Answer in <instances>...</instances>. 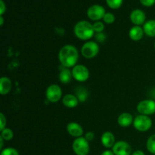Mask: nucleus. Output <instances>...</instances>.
I'll list each match as a JSON object with an SVG mask.
<instances>
[{
	"instance_id": "nucleus-1",
	"label": "nucleus",
	"mask_w": 155,
	"mask_h": 155,
	"mask_svg": "<svg viewBox=\"0 0 155 155\" xmlns=\"http://www.w3.org/2000/svg\"><path fill=\"white\" fill-rule=\"evenodd\" d=\"M78 59V50L74 45H65L59 50L58 60L64 68H73L77 64Z\"/></svg>"
},
{
	"instance_id": "nucleus-11",
	"label": "nucleus",
	"mask_w": 155,
	"mask_h": 155,
	"mask_svg": "<svg viewBox=\"0 0 155 155\" xmlns=\"http://www.w3.org/2000/svg\"><path fill=\"white\" fill-rule=\"evenodd\" d=\"M146 15L142 10L135 9L130 14V21L135 26H141L145 23Z\"/></svg>"
},
{
	"instance_id": "nucleus-20",
	"label": "nucleus",
	"mask_w": 155,
	"mask_h": 155,
	"mask_svg": "<svg viewBox=\"0 0 155 155\" xmlns=\"http://www.w3.org/2000/svg\"><path fill=\"white\" fill-rule=\"evenodd\" d=\"M76 96L77 97V98H78L80 102H84L87 99L89 94H88V92L84 87L79 86V87H77V90H76Z\"/></svg>"
},
{
	"instance_id": "nucleus-19",
	"label": "nucleus",
	"mask_w": 155,
	"mask_h": 155,
	"mask_svg": "<svg viewBox=\"0 0 155 155\" xmlns=\"http://www.w3.org/2000/svg\"><path fill=\"white\" fill-rule=\"evenodd\" d=\"M145 34L149 37H155V20L146 21L143 25Z\"/></svg>"
},
{
	"instance_id": "nucleus-3",
	"label": "nucleus",
	"mask_w": 155,
	"mask_h": 155,
	"mask_svg": "<svg viewBox=\"0 0 155 155\" xmlns=\"http://www.w3.org/2000/svg\"><path fill=\"white\" fill-rule=\"evenodd\" d=\"M133 127L139 132H146L152 127V120L149 116L139 114L134 118Z\"/></svg>"
},
{
	"instance_id": "nucleus-28",
	"label": "nucleus",
	"mask_w": 155,
	"mask_h": 155,
	"mask_svg": "<svg viewBox=\"0 0 155 155\" xmlns=\"http://www.w3.org/2000/svg\"><path fill=\"white\" fill-rule=\"evenodd\" d=\"M95 39L98 42H104L106 39V35L104 33H98L95 34Z\"/></svg>"
},
{
	"instance_id": "nucleus-25",
	"label": "nucleus",
	"mask_w": 155,
	"mask_h": 155,
	"mask_svg": "<svg viewBox=\"0 0 155 155\" xmlns=\"http://www.w3.org/2000/svg\"><path fill=\"white\" fill-rule=\"evenodd\" d=\"M103 21L105 24H111L115 21V16L114 15V14L110 13V12H107L103 18Z\"/></svg>"
},
{
	"instance_id": "nucleus-7",
	"label": "nucleus",
	"mask_w": 155,
	"mask_h": 155,
	"mask_svg": "<svg viewBox=\"0 0 155 155\" xmlns=\"http://www.w3.org/2000/svg\"><path fill=\"white\" fill-rule=\"evenodd\" d=\"M73 74V78L77 81L83 83L89 78V69L85 65L77 64L71 70Z\"/></svg>"
},
{
	"instance_id": "nucleus-10",
	"label": "nucleus",
	"mask_w": 155,
	"mask_h": 155,
	"mask_svg": "<svg viewBox=\"0 0 155 155\" xmlns=\"http://www.w3.org/2000/svg\"><path fill=\"white\" fill-rule=\"evenodd\" d=\"M114 155H132V148L128 142L119 141L112 148Z\"/></svg>"
},
{
	"instance_id": "nucleus-36",
	"label": "nucleus",
	"mask_w": 155,
	"mask_h": 155,
	"mask_svg": "<svg viewBox=\"0 0 155 155\" xmlns=\"http://www.w3.org/2000/svg\"><path fill=\"white\" fill-rule=\"evenodd\" d=\"M154 48H155V42H154Z\"/></svg>"
},
{
	"instance_id": "nucleus-14",
	"label": "nucleus",
	"mask_w": 155,
	"mask_h": 155,
	"mask_svg": "<svg viewBox=\"0 0 155 155\" xmlns=\"http://www.w3.org/2000/svg\"><path fill=\"white\" fill-rule=\"evenodd\" d=\"M101 142L103 146L106 148H113L114 144L116 143L115 142V136L111 132H104L101 136Z\"/></svg>"
},
{
	"instance_id": "nucleus-5",
	"label": "nucleus",
	"mask_w": 155,
	"mask_h": 155,
	"mask_svg": "<svg viewBox=\"0 0 155 155\" xmlns=\"http://www.w3.org/2000/svg\"><path fill=\"white\" fill-rule=\"evenodd\" d=\"M98 52H99V45L94 41H88L85 42L81 48V54L85 58H93L97 56Z\"/></svg>"
},
{
	"instance_id": "nucleus-9",
	"label": "nucleus",
	"mask_w": 155,
	"mask_h": 155,
	"mask_svg": "<svg viewBox=\"0 0 155 155\" xmlns=\"http://www.w3.org/2000/svg\"><path fill=\"white\" fill-rule=\"evenodd\" d=\"M105 13L104 8L100 5H93L87 10L88 18L93 21H99L101 19H103Z\"/></svg>"
},
{
	"instance_id": "nucleus-16",
	"label": "nucleus",
	"mask_w": 155,
	"mask_h": 155,
	"mask_svg": "<svg viewBox=\"0 0 155 155\" xmlns=\"http://www.w3.org/2000/svg\"><path fill=\"white\" fill-rule=\"evenodd\" d=\"M144 34H145V32H144L143 27H141L140 26H133L129 32L130 38L133 41L141 40L144 36Z\"/></svg>"
},
{
	"instance_id": "nucleus-13",
	"label": "nucleus",
	"mask_w": 155,
	"mask_h": 155,
	"mask_svg": "<svg viewBox=\"0 0 155 155\" xmlns=\"http://www.w3.org/2000/svg\"><path fill=\"white\" fill-rule=\"evenodd\" d=\"M133 115L128 112H124L119 115L117 118V123L120 127L123 128H127L130 127L133 124Z\"/></svg>"
},
{
	"instance_id": "nucleus-15",
	"label": "nucleus",
	"mask_w": 155,
	"mask_h": 155,
	"mask_svg": "<svg viewBox=\"0 0 155 155\" xmlns=\"http://www.w3.org/2000/svg\"><path fill=\"white\" fill-rule=\"evenodd\" d=\"M79 99L76 95L73 94H67L62 98V103L68 108H74L79 104Z\"/></svg>"
},
{
	"instance_id": "nucleus-22",
	"label": "nucleus",
	"mask_w": 155,
	"mask_h": 155,
	"mask_svg": "<svg viewBox=\"0 0 155 155\" xmlns=\"http://www.w3.org/2000/svg\"><path fill=\"white\" fill-rule=\"evenodd\" d=\"M1 136L5 141H11L14 138V133L10 128H5L1 131Z\"/></svg>"
},
{
	"instance_id": "nucleus-34",
	"label": "nucleus",
	"mask_w": 155,
	"mask_h": 155,
	"mask_svg": "<svg viewBox=\"0 0 155 155\" xmlns=\"http://www.w3.org/2000/svg\"><path fill=\"white\" fill-rule=\"evenodd\" d=\"M3 141H4V139L0 136V149L1 150H2L3 148Z\"/></svg>"
},
{
	"instance_id": "nucleus-8",
	"label": "nucleus",
	"mask_w": 155,
	"mask_h": 155,
	"mask_svg": "<svg viewBox=\"0 0 155 155\" xmlns=\"http://www.w3.org/2000/svg\"><path fill=\"white\" fill-rule=\"evenodd\" d=\"M137 110L140 114L150 116L155 114V101L145 99L141 101L137 104Z\"/></svg>"
},
{
	"instance_id": "nucleus-12",
	"label": "nucleus",
	"mask_w": 155,
	"mask_h": 155,
	"mask_svg": "<svg viewBox=\"0 0 155 155\" xmlns=\"http://www.w3.org/2000/svg\"><path fill=\"white\" fill-rule=\"evenodd\" d=\"M67 131L74 138L82 137L83 135V129L80 124L76 122H71L67 126Z\"/></svg>"
},
{
	"instance_id": "nucleus-17",
	"label": "nucleus",
	"mask_w": 155,
	"mask_h": 155,
	"mask_svg": "<svg viewBox=\"0 0 155 155\" xmlns=\"http://www.w3.org/2000/svg\"><path fill=\"white\" fill-rule=\"evenodd\" d=\"M12 88V82L8 77H2L0 79V94L2 95L9 93Z\"/></svg>"
},
{
	"instance_id": "nucleus-33",
	"label": "nucleus",
	"mask_w": 155,
	"mask_h": 155,
	"mask_svg": "<svg viewBox=\"0 0 155 155\" xmlns=\"http://www.w3.org/2000/svg\"><path fill=\"white\" fill-rule=\"evenodd\" d=\"M132 155H145V154L141 150H137V151H135Z\"/></svg>"
},
{
	"instance_id": "nucleus-30",
	"label": "nucleus",
	"mask_w": 155,
	"mask_h": 155,
	"mask_svg": "<svg viewBox=\"0 0 155 155\" xmlns=\"http://www.w3.org/2000/svg\"><path fill=\"white\" fill-rule=\"evenodd\" d=\"M85 139L88 141V142H90V141H92L94 139H95V134H94L93 132H87V133H85L84 136Z\"/></svg>"
},
{
	"instance_id": "nucleus-18",
	"label": "nucleus",
	"mask_w": 155,
	"mask_h": 155,
	"mask_svg": "<svg viewBox=\"0 0 155 155\" xmlns=\"http://www.w3.org/2000/svg\"><path fill=\"white\" fill-rule=\"evenodd\" d=\"M73 78L72 71L69 68H64L58 74V80L63 84H68Z\"/></svg>"
},
{
	"instance_id": "nucleus-24",
	"label": "nucleus",
	"mask_w": 155,
	"mask_h": 155,
	"mask_svg": "<svg viewBox=\"0 0 155 155\" xmlns=\"http://www.w3.org/2000/svg\"><path fill=\"white\" fill-rule=\"evenodd\" d=\"M93 29L95 30V33H103L104 30V24L101 21H95L93 24Z\"/></svg>"
},
{
	"instance_id": "nucleus-21",
	"label": "nucleus",
	"mask_w": 155,
	"mask_h": 155,
	"mask_svg": "<svg viewBox=\"0 0 155 155\" xmlns=\"http://www.w3.org/2000/svg\"><path fill=\"white\" fill-rule=\"evenodd\" d=\"M146 148L151 154L155 155V134L151 135L147 140Z\"/></svg>"
},
{
	"instance_id": "nucleus-4",
	"label": "nucleus",
	"mask_w": 155,
	"mask_h": 155,
	"mask_svg": "<svg viewBox=\"0 0 155 155\" xmlns=\"http://www.w3.org/2000/svg\"><path fill=\"white\" fill-rule=\"evenodd\" d=\"M73 151L77 155H88L90 150L89 142L85 137L76 138L72 144Z\"/></svg>"
},
{
	"instance_id": "nucleus-23",
	"label": "nucleus",
	"mask_w": 155,
	"mask_h": 155,
	"mask_svg": "<svg viewBox=\"0 0 155 155\" xmlns=\"http://www.w3.org/2000/svg\"><path fill=\"white\" fill-rule=\"evenodd\" d=\"M124 0H106V3L109 8L112 9H117L121 7Z\"/></svg>"
},
{
	"instance_id": "nucleus-32",
	"label": "nucleus",
	"mask_w": 155,
	"mask_h": 155,
	"mask_svg": "<svg viewBox=\"0 0 155 155\" xmlns=\"http://www.w3.org/2000/svg\"><path fill=\"white\" fill-rule=\"evenodd\" d=\"M101 155H114V154L113 151H110V150H106V151H103Z\"/></svg>"
},
{
	"instance_id": "nucleus-6",
	"label": "nucleus",
	"mask_w": 155,
	"mask_h": 155,
	"mask_svg": "<svg viewBox=\"0 0 155 155\" xmlns=\"http://www.w3.org/2000/svg\"><path fill=\"white\" fill-rule=\"evenodd\" d=\"M45 97L51 103L58 102L62 98V89L57 84H51L48 86L45 91Z\"/></svg>"
},
{
	"instance_id": "nucleus-2",
	"label": "nucleus",
	"mask_w": 155,
	"mask_h": 155,
	"mask_svg": "<svg viewBox=\"0 0 155 155\" xmlns=\"http://www.w3.org/2000/svg\"><path fill=\"white\" fill-rule=\"evenodd\" d=\"M74 34L81 40H89L95 35L93 26L87 21H80L74 26Z\"/></svg>"
},
{
	"instance_id": "nucleus-26",
	"label": "nucleus",
	"mask_w": 155,
	"mask_h": 155,
	"mask_svg": "<svg viewBox=\"0 0 155 155\" xmlns=\"http://www.w3.org/2000/svg\"><path fill=\"white\" fill-rule=\"evenodd\" d=\"M0 155H19V152L14 148H6L2 150Z\"/></svg>"
},
{
	"instance_id": "nucleus-29",
	"label": "nucleus",
	"mask_w": 155,
	"mask_h": 155,
	"mask_svg": "<svg viewBox=\"0 0 155 155\" xmlns=\"http://www.w3.org/2000/svg\"><path fill=\"white\" fill-rule=\"evenodd\" d=\"M141 4L145 7H151L155 4V0H139Z\"/></svg>"
},
{
	"instance_id": "nucleus-31",
	"label": "nucleus",
	"mask_w": 155,
	"mask_h": 155,
	"mask_svg": "<svg viewBox=\"0 0 155 155\" xmlns=\"http://www.w3.org/2000/svg\"><path fill=\"white\" fill-rule=\"evenodd\" d=\"M6 12V5L3 0H0V16H2Z\"/></svg>"
},
{
	"instance_id": "nucleus-27",
	"label": "nucleus",
	"mask_w": 155,
	"mask_h": 155,
	"mask_svg": "<svg viewBox=\"0 0 155 155\" xmlns=\"http://www.w3.org/2000/svg\"><path fill=\"white\" fill-rule=\"evenodd\" d=\"M0 130H4L6 128V124H7V120H6L5 116L3 113H0Z\"/></svg>"
},
{
	"instance_id": "nucleus-35",
	"label": "nucleus",
	"mask_w": 155,
	"mask_h": 155,
	"mask_svg": "<svg viewBox=\"0 0 155 155\" xmlns=\"http://www.w3.org/2000/svg\"><path fill=\"white\" fill-rule=\"evenodd\" d=\"M4 24V18H3V16H0V26H3Z\"/></svg>"
}]
</instances>
